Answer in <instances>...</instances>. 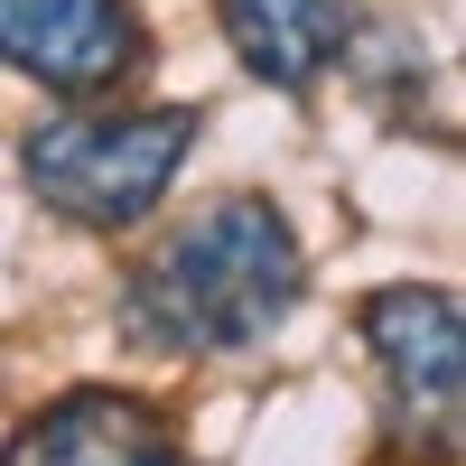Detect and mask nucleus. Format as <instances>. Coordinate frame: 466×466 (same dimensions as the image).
<instances>
[{"instance_id": "2", "label": "nucleus", "mask_w": 466, "mask_h": 466, "mask_svg": "<svg viewBox=\"0 0 466 466\" xmlns=\"http://www.w3.org/2000/svg\"><path fill=\"white\" fill-rule=\"evenodd\" d=\"M206 103H56L19 131V187L75 233H131L168 206Z\"/></svg>"}, {"instance_id": "6", "label": "nucleus", "mask_w": 466, "mask_h": 466, "mask_svg": "<svg viewBox=\"0 0 466 466\" xmlns=\"http://www.w3.org/2000/svg\"><path fill=\"white\" fill-rule=\"evenodd\" d=\"M206 10L224 28L233 66H243L252 85L289 94V103H308L336 75L345 37H355V19H364L355 0H206Z\"/></svg>"}, {"instance_id": "4", "label": "nucleus", "mask_w": 466, "mask_h": 466, "mask_svg": "<svg viewBox=\"0 0 466 466\" xmlns=\"http://www.w3.org/2000/svg\"><path fill=\"white\" fill-rule=\"evenodd\" d=\"M149 56L159 37L140 0H0V66L56 103H122Z\"/></svg>"}, {"instance_id": "1", "label": "nucleus", "mask_w": 466, "mask_h": 466, "mask_svg": "<svg viewBox=\"0 0 466 466\" xmlns=\"http://www.w3.org/2000/svg\"><path fill=\"white\" fill-rule=\"evenodd\" d=\"M299 299H308V243L289 206L261 187H233L131 252L122 289H112V327L131 355L215 364V355L270 345L299 318Z\"/></svg>"}, {"instance_id": "3", "label": "nucleus", "mask_w": 466, "mask_h": 466, "mask_svg": "<svg viewBox=\"0 0 466 466\" xmlns=\"http://www.w3.org/2000/svg\"><path fill=\"white\" fill-rule=\"evenodd\" d=\"M355 336L373 355V401L382 439L410 466H457V410H466V318L457 289H373L355 308Z\"/></svg>"}, {"instance_id": "7", "label": "nucleus", "mask_w": 466, "mask_h": 466, "mask_svg": "<svg viewBox=\"0 0 466 466\" xmlns=\"http://www.w3.org/2000/svg\"><path fill=\"white\" fill-rule=\"evenodd\" d=\"M345 75H355V94L382 112V122H420V94H430V47H420L410 19H355L345 37Z\"/></svg>"}, {"instance_id": "5", "label": "nucleus", "mask_w": 466, "mask_h": 466, "mask_svg": "<svg viewBox=\"0 0 466 466\" xmlns=\"http://www.w3.org/2000/svg\"><path fill=\"white\" fill-rule=\"evenodd\" d=\"M0 466H187L168 410L149 392H122V382H75V392L37 401Z\"/></svg>"}]
</instances>
